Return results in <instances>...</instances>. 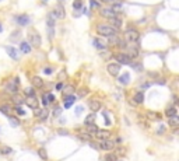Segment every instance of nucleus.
Segmentation results:
<instances>
[{"label": "nucleus", "instance_id": "18", "mask_svg": "<svg viewBox=\"0 0 179 161\" xmlns=\"http://www.w3.org/2000/svg\"><path fill=\"white\" fill-rule=\"evenodd\" d=\"M31 83H32V87L34 88H42L43 87V80H42V77H39V76H34V77H31Z\"/></svg>", "mask_w": 179, "mask_h": 161}, {"label": "nucleus", "instance_id": "37", "mask_svg": "<svg viewBox=\"0 0 179 161\" xmlns=\"http://www.w3.org/2000/svg\"><path fill=\"white\" fill-rule=\"evenodd\" d=\"M38 156L41 157L42 160L48 161V153H46L45 147H39V148H38Z\"/></svg>", "mask_w": 179, "mask_h": 161}, {"label": "nucleus", "instance_id": "62", "mask_svg": "<svg viewBox=\"0 0 179 161\" xmlns=\"http://www.w3.org/2000/svg\"><path fill=\"white\" fill-rule=\"evenodd\" d=\"M0 32H3V25H1V23H0Z\"/></svg>", "mask_w": 179, "mask_h": 161}, {"label": "nucleus", "instance_id": "47", "mask_svg": "<svg viewBox=\"0 0 179 161\" xmlns=\"http://www.w3.org/2000/svg\"><path fill=\"white\" fill-rule=\"evenodd\" d=\"M60 114H62V108H60V106H55V108H53V116H59Z\"/></svg>", "mask_w": 179, "mask_h": 161}, {"label": "nucleus", "instance_id": "34", "mask_svg": "<svg viewBox=\"0 0 179 161\" xmlns=\"http://www.w3.org/2000/svg\"><path fill=\"white\" fill-rule=\"evenodd\" d=\"M13 153V148L9 147V146H0V154H3V156H9Z\"/></svg>", "mask_w": 179, "mask_h": 161}, {"label": "nucleus", "instance_id": "53", "mask_svg": "<svg viewBox=\"0 0 179 161\" xmlns=\"http://www.w3.org/2000/svg\"><path fill=\"white\" fill-rule=\"evenodd\" d=\"M55 90L56 91H60V90H63V83H57L55 86Z\"/></svg>", "mask_w": 179, "mask_h": 161}, {"label": "nucleus", "instance_id": "36", "mask_svg": "<svg viewBox=\"0 0 179 161\" xmlns=\"http://www.w3.org/2000/svg\"><path fill=\"white\" fill-rule=\"evenodd\" d=\"M95 118H96L95 112H91L90 115H87V118H85V120H84V123H85V125H88V123H94V122H95Z\"/></svg>", "mask_w": 179, "mask_h": 161}, {"label": "nucleus", "instance_id": "63", "mask_svg": "<svg viewBox=\"0 0 179 161\" xmlns=\"http://www.w3.org/2000/svg\"><path fill=\"white\" fill-rule=\"evenodd\" d=\"M43 1H45V3H46V1H48V0H43Z\"/></svg>", "mask_w": 179, "mask_h": 161}, {"label": "nucleus", "instance_id": "59", "mask_svg": "<svg viewBox=\"0 0 179 161\" xmlns=\"http://www.w3.org/2000/svg\"><path fill=\"white\" fill-rule=\"evenodd\" d=\"M129 104H130V105H133V106H136V105H137V102L134 101L133 98H129Z\"/></svg>", "mask_w": 179, "mask_h": 161}, {"label": "nucleus", "instance_id": "11", "mask_svg": "<svg viewBox=\"0 0 179 161\" xmlns=\"http://www.w3.org/2000/svg\"><path fill=\"white\" fill-rule=\"evenodd\" d=\"M115 59L119 64H130V62H132V59H130L126 53H116Z\"/></svg>", "mask_w": 179, "mask_h": 161}, {"label": "nucleus", "instance_id": "35", "mask_svg": "<svg viewBox=\"0 0 179 161\" xmlns=\"http://www.w3.org/2000/svg\"><path fill=\"white\" fill-rule=\"evenodd\" d=\"M119 41V37L116 35V34H113V35H109L108 37V45H116V42Z\"/></svg>", "mask_w": 179, "mask_h": 161}, {"label": "nucleus", "instance_id": "9", "mask_svg": "<svg viewBox=\"0 0 179 161\" xmlns=\"http://www.w3.org/2000/svg\"><path fill=\"white\" fill-rule=\"evenodd\" d=\"M24 104L27 106H29L31 109H34V108H37V106H39V101H38V98L35 95L32 97H25L24 98Z\"/></svg>", "mask_w": 179, "mask_h": 161}, {"label": "nucleus", "instance_id": "49", "mask_svg": "<svg viewBox=\"0 0 179 161\" xmlns=\"http://www.w3.org/2000/svg\"><path fill=\"white\" fill-rule=\"evenodd\" d=\"M46 98H48V101H49V102H53L56 100L55 95H53L52 92H48V94H46Z\"/></svg>", "mask_w": 179, "mask_h": 161}, {"label": "nucleus", "instance_id": "12", "mask_svg": "<svg viewBox=\"0 0 179 161\" xmlns=\"http://www.w3.org/2000/svg\"><path fill=\"white\" fill-rule=\"evenodd\" d=\"M98 140H105V139H110V132L109 130H106V129H98V132L94 134Z\"/></svg>", "mask_w": 179, "mask_h": 161}, {"label": "nucleus", "instance_id": "15", "mask_svg": "<svg viewBox=\"0 0 179 161\" xmlns=\"http://www.w3.org/2000/svg\"><path fill=\"white\" fill-rule=\"evenodd\" d=\"M53 13L56 14V17H57V18H60V20H63L64 17H66V11H64V7L62 4H57L55 7V10H53Z\"/></svg>", "mask_w": 179, "mask_h": 161}, {"label": "nucleus", "instance_id": "52", "mask_svg": "<svg viewBox=\"0 0 179 161\" xmlns=\"http://www.w3.org/2000/svg\"><path fill=\"white\" fill-rule=\"evenodd\" d=\"M88 144H90V146H91L92 148H95V150H99V148H98V144H95V142H92V140H90V142H87Z\"/></svg>", "mask_w": 179, "mask_h": 161}, {"label": "nucleus", "instance_id": "56", "mask_svg": "<svg viewBox=\"0 0 179 161\" xmlns=\"http://www.w3.org/2000/svg\"><path fill=\"white\" fill-rule=\"evenodd\" d=\"M52 72H53L52 67H45V69H43V73L45 74H52Z\"/></svg>", "mask_w": 179, "mask_h": 161}, {"label": "nucleus", "instance_id": "33", "mask_svg": "<svg viewBox=\"0 0 179 161\" xmlns=\"http://www.w3.org/2000/svg\"><path fill=\"white\" fill-rule=\"evenodd\" d=\"M48 116H49V109L45 106V108H42L41 115H39V119H41V122H45V120L48 119Z\"/></svg>", "mask_w": 179, "mask_h": 161}, {"label": "nucleus", "instance_id": "43", "mask_svg": "<svg viewBox=\"0 0 179 161\" xmlns=\"http://www.w3.org/2000/svg\"><path fill=\"white\" fill-rule=\"evenodd\" d=\"M13 109L15 111V112H17V115H20V116H21V115H23V116L25 115V111L21 109V106H20V105H15V106L13 108Z\"/></svg>", "mask_w": 179, "mask_h": 161}, {"label": "nucleus", "instance_id": "30", "mask_svg": "<svg viewBox=\"0 0 179 161\" xmlns=\"http://www.w3.org/2000/svg\"><path fill=\"white\" fill-rule=\"evenodd\" d=\"M85 126H87V132L91 134H95L96 132H98V129H99L95 123H88V125H85Z\"/></svg>", "mask_w": 179, "mask_h": 161}, {"label": "nucleus", "instance_id": "50", "mask_svg": "<svg viewBox=\"0 0 179 161\" xmlns=\"http://www.w3.org/2000/svg\"><path fill=\"white\" fill-rule=\"evenodd\" d=\"M124 153H126L124 148H118V150L115 151V154H116V156H124Z\"/></svg>", "mask_w": 179, "mask_h": 161}, {"label": "nucleus", "instance_id": "44", "mask_svg": "<svg viewBox=\"0 0 179 161\" xmlns=\"http://www.w3.org/2000/svg\"><path fill=\"white\" fill-rule=\"evenodd\" d=\"M110 9L113 10V11H116V13H118V11H120V9H122V4H120V3H115V1H113V3H112V7H110Z\"/></svg>", "mask_w": 179, "mask_h": 161}, {"label": "nucleus", "instance_id": "38", "mask_svg": "<svg viewBox=\"0 0 179 161\" xmlns=\"http://www.w3.org/2000/svg\"><path fill=\"white\" fill-rule=\"evenodd\" d=\"M73 9L77 10H83V0H74L73 1Z\"/></svg>", "mask_w": 179, "mask_h": 161}, {"label": "nucleus", "instance_id": "29", "mask_svg": "<svg viewBox=\"0 0 179 161\" xmlns=\"http://www.w3.org/2000/svg\"><path fill=\"white\" fill-rule=\"evenodd\" d=\"M94 45H95V48L101 49V51H105L106 48H108V45L104 44V41H101V39H94Z\"/></svg>", "mask_w": 179, "mask_h": 161}, {"label": "nucleus", "instance_id": "8", "mask_svg": "<svg viewBox=\"0 0 179 161\" xmlns=\"http://www.w3.org/2000/svg\"><path fill=\"white\" fill-rule=\"evenodd\" d=\"M99 16L101 17H104V18H112V17H116L118 16V13L116 11H113V10L110 9V7H105V9H99Z\"/></svg>", "mask_w": 179, "mask_h": 161}, {"label": "nucleus", "instance_id": "46", "mask_svg": "<svg viewBox=\"0 0 179 161\" xmlns=\"http://www.w3.org/2000/svg\"><path fill=\"white\" fill-rule=\"evenodd\" d=\"M73 91H74V88L71 87V86H67V87L64 88L63 94H64V95H69V94H73Z\"/></svg>", "mask_w": 179, "mask_h": 161}, {"label": "nucleus", "instance_id": "14", "mask_svg": "<svg viewBox=\"0 0 179 161\" xmlns=\"http://www.w3.org/2000/svg\"><path fill=\"white\" fill-rule=\"evenodd\" d=\"M4 90H6V92H9V94H15V92L18 91V84H15L14 81H10V83L6 84Z\"/></svg>", "mask_w": 179, "mask_h": 161}, {"label": "nucleus", "instance_id": "6", "mask_svg": "<svg viewBox=\"0 0 179 161\" xmlns=\"http://www.w3.org/2000/svg\"><path fill=\"white\" fill-rule=\"evenodd\" d=\"M106 70H108V73L112 77H116L120 73V64L118 62H109V63L106 64Z\"/></svg>", "mask_w": 179, "mask_h": 161}, {"label": "nucleus", "instance_id": "10", "mask_svg": "<svg viewBox=\"0 0 179 161\" xmlns=\"http://www.w3.org/2000/svg\"><path fill=\"white\" fill-rule=\"evenodd\" d=\"M15 23L25 27V25H28V24L31 23V18H29V16H27V14H20V16L15 17Z\"/></svg>", "mask_w": 179, "mask_h": 161}, {"label": "nucleus", "instance_id": "32", "mask_svg": "<svg viewBox=\"0 0 179 161\" xmlns=\"http://www.w3.org/2000/svg\"><path fill=\"white\" fill-rule=\"evenodd\" d=\"M0 112L4 114V115H7V116H10V114H11V106L3 104V105H0Z\"/></svg>", "mask_w": 179, "mask_h": 161}, {"label": "nucleus", "instance_id": "20", "mask_svg": "<svg viewBox=\"0 0 179 161\" xmlns=\"http://www.w3.org/2000/svg\"><path fill=\"white\" fill-rule=\"evenodd\" d=\"M109 25H112L115 30H120V27H122V20H120L118 16H116V17H112V18H109Z\"/></svg>", "mask_w": 179, "mask_h": 161}, {"label": "nucleus", "instance_id": "21", "mask_svg": "<svg viewBox=\"0 0 179 161\" xmlns=\"http://www.w3.org/2000/svg\"><path fill=\"white\" fill-rule=\"evenodd\" d=\"M6 52H7V55L11 58V59L17 60L18 59V53H17V49L13 48V46H6Z\"/></svg>", "mask_w": 179, "mask_h": 161}, {"label": "nucleus", "instance_id": "54", "mask_svg": "<svg viewBox=\"0 0 179 161\" xmlns=\"http://www.w3.org/2000/svg\"><path fill=\"white\" fill-rule=\"evenodd\" d=\"M150 86H151L150 83H144V84H141L140 87H141V90H148V88H150Z\"/></svg>", "mask_w": 179, "mask_h": 161}, {"label": "nucleus", "instance_id": "51", "mask_svg": "<svg viewBox=\"0 0 179 161\" xmlns=\"http://www.w3.org/2000/svg\"><path fill=\"white\" fill-rule=\"evenodd\" d=\"M42 104H43L45 106L49 105V101H48V98H46V94H43V95H42Z\"/></svg>", "mask_w": 179, "mask_h": 161}, {"label": "nucleus", "instance_id": "13", "mask_svg": "<svg viewBox=\"0 0 179 161\" xmlns=\"http://www.w3.org/2000/svg\"><path fill=\"white\" fill-rule=\"evenodd\" d=\"M77 100V97L76 95H73V94H69V95H64V104H63V106H64V109H69L70 106L74 104V101Z\"/></svg>", "mask_w": 179, "mask_h": 161}, {"label": "nucleus", "instance_id": "5", "mask_svg": "<svg viewBox=\"0 0 179 161\" xmlns=\"http://www.w3.org/2000/svg\"><path fill=\"white\" fill-rule=\"evenodd\" d=\"M124 53L133 60V59H136V58H138V55H140V49H138L137 45L130 44V45H126V48H124Z\"/></svg>", "mask_w": 179, "mask_h": 161}, {"label": "nucleus", "instance_id": "2", "mask_svg": "<svg viewBox=\"0 0 179 161\" xmlns=\"http://www.w3.org/2000/svg\"><path fill=\"white\" fill-rule=\"evenodd\" d=\"M28 44L34 48H39L42 45V38L39 35V32L35 31V30L28 32Z\"/></svg>", "mask_w": 179, "mask_h": 161}, {"label": "nucleus", "instance_id": "58", "mask_svg": "<svg viewBox=\"0 0 179 161\" xmlns=\"http://www.w3.org/2000/svg\"><path fill=\"white\" fill-rule=\"evenodd\" d=\"M81 112H83V108H81V106H77V108H76V115H80Z\"/></svg>", "mask_w": 179, "mask_h": 161}, {"label": "nucleus", "instance_id": "23", "mask_svg": "<svg viewBox=\"0 0 179 161\" xmlns=\"http://www.w3.org/2000/svg\"><path fill=\"white\" fill-rule=\"evenodd\" d=\"M116 77H118V81L123 86H127L130 83V74L129 73H123L122 76H116Z\"/></svg>", "mask_w": 179, "mask_h": 161}, {"label": "nucleus", "instance_id": "16", "mask_svg": "<svg viewBox=\"0 0 179 161\" xmlns=\"http://www.w3.org/2000/svg\"><path fill=\"white\" fill-rule=\"evenodd\" d=\"M31 49H32V46L28 44V41H21V42H20V51L23 52L24 55L31 53Z\"/></svg>", "mask_w": 179, "mask_h": 161}, {"label": "nucleus", "instance_id": "41", "mask_svg": "<svg viewBox=\"0 0 179 161\" xmlns=\"http://www.w3.org/2000/svg\"><path fill=\"white\" fill-rule=\"evenodd\" d=\"M126 45H127V44H126V41H124V39H120V38H119V41L116 42V45H115V46H118L119 49H123V51H124Z\"/></svg>", "mask_w": 179, "mask_h": 161}, {"label": "nucleus", "instance_id": "48", "mask_svg": "<svg viewBox=\"0 0 179 161\" xmlns=\"http://www.w3.org/2000/svg\"><path fill=\"white\" fill-rule=\"evenodd\" d=\"M34 116H37V118H39V115H41V111L42 108H39V106H37V108H34Z\"/></svg>", "mask_w": 179, "mask_h": 161}, {"label": "nucleus", "instance_id": "55", "mask_svg": "<svg viewBox=\"0 0 179 161\" xmlns=\"http://www.w3.org/2000/svg\"><path fill=\"white\" fill-rule=\"evenodd\" d=\"M155 133H158V134H164V133H165V128H164V126H161V128L158 129V130H157Z\"/></svg>", "mask_w": 179, "mask_h": 161}, {"label": "nucleus", "instance_id": "17", "mask_svg": "<svg viewBox=\"0 0 179 161\" xmlns=\"http://www.w3.org/2000/svg\"><path fill=\"white\" fill-rule=\"evenodd\" d=\"M56 20H57V17H56V14L53 13V11H51V13L48 14V20H46V24H48V28H55Z\"/></svg>", "mask_w": 179, "mask_h": 161}, {"label": "nucleus", "instance_id": "26", "mask_svg": "<svg viewBox=\"0 0 179 161\" xmlns=\"http://www.w3.org/2000/svg\"><path fill=\"white\" fill-rule=\"evenodd\" d=\"M168 125H169L172 129L175 128H178L179 126V119H178V116L175 115V116H171V118H168Z\"/></svg>", "mask_w": 179, "mask_h": 161}, {"label": "nucleus", "instance_id": "22", "mask_svg": "<svg viewBox=\"0 0 179 161\" xmlns=\"http://www.w3.org/2000/svg\"><path fill=\"white\" fill-rule=\"evenodd\" d=\"M176 114H178V111H176V105H168L165 108V116H166V118L175 116Z\"/></svg>", "mask_w": 179, "mask_h": 161}, {"label": "nucleus", "instance_id": "39", "mask_svg": "<svg viewBox=\"0 0 179 161\" xmlns=\"http://www.w3.org/2000/svg\"><path fill=\"white\" fill-rule=\"evenodd\" d=\"M90 7L94 10H99L101 9V3L96 1V0H90Z\"/></svg>", "mask_w": 179, "mask_h": 161}, {"label": "nucleus", "instance_id": "28", "mask_svg": "<svg viewBox=\"0 0 179 161\" xmlns=\"http://www.w3.org/2000/svg\"><path fill=\"white\" fill-rule=\"evenodd\" d=\"M133 100H134L136 102H137V104H143V102H144V94H143V91L134 92Z\"/></svg>", "mask_w": 179, "mask_h": 161}, {"label": "nucleus", "instance_id": "7", "mask_svg": "<svg viewBox=\"0 0 179 161\" xmlns=\"http://www.w3.org/2000/svg\"><path fill=\"white\" fill-rule=\"evenodd\" d=\"M144 115L150 122H161V119H162V115L158 114V112H154V111H146Z\"/></svg>", "mask_w": 179, "mask_h": 161}, {"label": "nucleus", "instance_id": "45", "mask_svg": "<svg viewBox=\"0 0 179 161\" xmlns=\"http://www.w3.org/2000/svg\"><path fill=\"white\" fill-rule=\"evenodd\" d=\"M105 161H118L116 154H106V156H105Z\"/></svg>", "mask_w": 179, "mask_h": 161}, {"label": "nucleus", "instance_id": "61", "mask_svg": "<svg viewBox=\"0 0 179 161\" xmlns=\"http://www.w3.org/2000/svg\"><path fill=\"white\" fill-rule=\"evenodd\" d=\"M174 104H175V105L178 104V97H176V95H174Z\"/></svg>", "mask_w": 179, "mask_h": 161}, {"label": "nucleus", "instance_id": "3", "mask_svg": "<svg viewBox=\"0 0 179 161\" xmlns=\"http://www.w3.org/2000/svg\"><path fill=\"white\" fill-rule=\"evenodd\" d=\"M140 38V34L136 28H127L124 31V41L126 42H130V44H136Z\"/></svg>", "mask_w": 179, "mask_h": 161}, {"label": "nucleus", "instance_id": "64", "mask_svg": "<svg viewBox=\"0 0 179 161\" xmlns=\"http://www.w3.org/2000/svg\"><path fill=\"white\" fill-rule=\"evenodd\" d=\"M104 161H105V160H104Z\"/></svg>", "mask_w": 179, "mask_h": 161}, {"label": "nucleus", "instance_id": "31", "mask_svg": "<svg viewBox=\"0 0 179 161\" xmlns=\"http://www.w3.org/2000/svg\"><path fill=\"white\" fill-rule=\"evenodd\" d=\"M9 122H10V125H11L13 128H18L20 125H21V122L18 120V118H15V116H11V115L9 116Z\"/></svg>", "mask_w": 179, "mask_h": 161}, {"label": "nucleus", "instance_id": "1", "mask_svg": "<svg viewBox=\"0 0 179 161\" xmlns=\"http://www.w3.org/2000/svg\"><path fill=\"white\" fill-rule=\"evenodd\" d=\"M95 31L98 32L101 37H109V35H113V34H116V30L112 27V25H109V24H104V23L96 24Z\"/></svg>", "mask_w": 179, "mask_h": 161}, {"label": "nucleus", "instance_id": "27", "mask_svg": "<svg viewBox=\"0 0 179 161\" xmlns=\"http://www.w3.org/2000/svg\"><path fill=\"white\" fill-rule=\"evenodd\" d=\"M88 94H90V90H88L87 87H80L77 91V98L80 100V98H84V97H87Z\"/></svg>", "mask_w": 179, "mask_h": 161}, {"label": "nucleus", "instance_id": "4", "mask_svg": "<svg viewBox=\"0 0 179 161\" xmlns=\"http://www.w3.org/2000/svg\"><path fill=\"white\" fill-rule=\"evenodd\" d=\"M115 142L110 139H105V140H98V148L104 150V151H112L115 150Z\"/></svg>", "mask_w": 179, "mask_h": 161}, {"label": "nucleus", "instance_id": "25", "mask_svg": "<svg viewBox=\"0 0 179 161\" xmlns=\"http://www.w3.org/2000/svg\"><path fill=\"white\" fill-rule=\"evenodd\" d=\"M77 137L80 139V140H83V142H90V140H92V134L88 133V132H81V133L77 134Z\"/></svg>", "mask_w": 179, "mask_h": 161}, {"label": "nucleus", "instance_id": "24", "mask_svg": "<svg viewBox=\"0 0 179 161\" xmlns=\"http://www.w3.org/2000/svg\"><path fill=\"white\" fill-rule=\"evenodd\" d=\"M11 102H13L14 105H23V104H24V98L15 92V94H13V97H11Z\"/></svg>", "mask_w": 179, "mask_h": 161}, {"label": "nucleus", "instance_id": "57", "mask_svg": "<svg viewBox=\"0 0 179 161\" xmlns=\"http://www.w3.org/2000/svg\"><path fill=\"white\" fill-rule=\"evenodd\" d=\"M57 133L59 134H69V132H67V130H64V129H59V130H57Z\"/></svg>", "mask_w": 179, "mask_h": 161}, {"label": "nucleus", "instance_id": "19", "mask_svg": "<svg viewBox=\"0 0 179 161\" xmlns=\"http://www.w3.org/2000/svg\"><path fill=\"white\" fill-rule=\"evenodd\" d=\"M88 106H90V109H91L92 112H98V111L102 108L101 102L98 101V100H91V101L88 102Z\"/></svg>", "mask_w": 179, "mask_h": 161}, {"label": "nucleus", "instance_id": "40", "mask_svg": "<svg viewBox=\"0 0 179 161\" xmlns=\"http://www.w3.org/2000/svg\"><path fill=\"white\" fill-rule=\"evenodd\" d=\"M24 94H25V97L35 95V88H34V87H27L25 90H24Z\"/></svg>", "mask_w": 179, "mask_h": 161}, {"label": "nucleus", "instance_id": "60", "mask_svg": "<svg viewBox=\"0 0 179 161\" xmlns=\"http://www.w3.org/2000/svg\"><path fill=\"white\" fill-rule=\"evenodd\" d=\"M99 1H104V3H113L115 0H99Z\"/></svg>", "mask_w": 179, "mask_h": 161}, {"label": "nucleus", "instance_id": "42", "mask_svg": "<svg viewBox=\"0 0 179 161\" xmlns=\"http://www.w3.org/2000/svg\"><path fill=\"white\" fill-rule=\"evenodd\" d=\"M129 66H132V67H133L134 70H137V72H141L143 70V66L140 63H134L133 60H132V62H130V64H129Z\"/></svg>", "mask_w": 179, "mask_h": 161}]
</instances>
